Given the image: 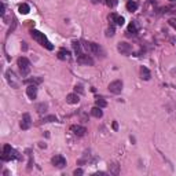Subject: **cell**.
Masks as SVG:
<instances>
[{
  "label": "cell",
  "mask_w": 176,
  "mask_h": 176,
  "mask_svg": "<svg viewBox=\"0 0 176 176\" xmlns=\"http://www.w3.org/2000/svg\"><path fill=\"white\" fill-rule=\"evenodd\" d=\"M6 77H7V81H8V84L13 88H19V86H21V81L18 80V77L15 76V73L13 72V70H7L6 72Z\"/></svg>",
  "instance_id": "5b68a950"
},
{
  "label": "cell",
  "mask_w": 176,
  "mask_h": 176,
  "mask_svg": "<svg viewBox=\"0 0 176 176\" xmlns=\"http://www.w3.org/2000/svg\"><path fill=\"white\" fill-rule=\"evenodd\" d=\"M73 131V134L76 136H84L86 135V132H87V129H86V127H81V125H72V128H70Z\"/></svg>",
  "instance_id": "7c38bea8"
},
{
  "label": "cell",
  "mask_w": 176,
  "mask_h": 176,
  "mask_svg": "<svg viewBox=\"0 0 176 176\" xmlns=\"http://www.w3.org/2000/svg\"><path fill=\"white\" fill-rule=\"evenodd\" d=\"M51 163H52V165L57 168H63L66 165V158L63 157V156H61V154H57V156L52 157Z\"/></svg>",
  "instance_id": "ba28073f"
},
{
  "label": "cell",
  "mask_w": 176,
  "mask_h": 176,
  "mask_svg": "<svg viewBox=\"0 0 176 176\" xmlns=\"http://www.w3.org/2000/svg\"><path fill=\"white\" fill-rule=\"evenodd\" d=\"M84 47L90 51L91 54H95V55H98V57H99V55H100V57H103V55H105L102 47H100L99 44H96V43H86Z\"/></svg>",
  "instance_id": "277c9868"
},
{
  "label": "cell",
  "mask_w": 176,
  "mask_h": 176,
  "mask_svg": "<svg viewBox=\"0 0 176 176\" xmlns=\"http://www.w3.org/2000/svg\"><path fill=\"white\" fill-rule=\"evenodd\" d=\"M18 11L25 15V14H28L29 11H30V7H29V4H26V3H22V4L18 7Z\"/></svg>",
  "instance_id": "7402d4cb"
},
{
  "label": "cell",
  "mask_w": 176,
  "mask_h": 176,
  "mask_svg": "<svg viewBox=\"0 0 176 176\" xmlns=\"http://www.w3.org/2000/svg\"><path fill=\"white\" fill-rule=\"evenodd\" d=\"M109 91L112 92V94H121V91H122V81L121 80H114V81H112L110 84H109Z\"/></svg>",
  "instance_id": "8992f818"
},
{
  "label": "cell",
  "mask_w": 176,
  "mask_h": 176,
  "mask_svg": "<svg viewBox=\"0 0 176 176\" xmlns=\"http://www.w3.org/2000/svg\"><path fill=\"white\" fill-rule=\"evenodd\" d=\"M72 44H73V48H74V51H76V54H77V55L81 54V44H80V41L74 40Z\"/></svg>",
  "instance_id": "603a6c76"
},
{
  "label": "cell",
  "mask_w": 176,
  "mask_h": 176,
  "mask_svg": "<svg viewBox=\"0 0 176 176\" xmlns=\"http://www.w3.org/2000/svg\"><path fill=\"white\" fill-rule=\"evenodd\" d=\"M47 109H48V105L44 103V102H41V103L36 105V110H37V113H40V114L45 113V112H47Z\"/></svg>",
  "instance_id": "d6986e66"
},
{
  "label": "cell",
  "mask_w": 176,
  "mask_h": 176,
  "mask_svg": "<svg viewBox=\"0 0 176 176\" xmlns=\"http://www.w3.org/2000/svg\"><path fill=\"white\" fill-rule=\"evenodd\" d=\"M106 6L110 7V8H113L117 6V0H106Z\"/></svg>",
  "instance_id": "83f0119b"
},
{
  "label": "cell",
  "mask_w": 176,
  "mask_h": 176,
  "mask_svg": "<svg viewBox=\"0 0 176 176\" xmlns=\"http://www.w3.org/2000/svg\"><path fill=\"white\" fill-rule=\"evenodd\" d=\"M74 90H76V92H78V94H84V90H83L81 86H76L74 87Z\"/></svg>",
  "instance_id": "f546056e"
},
{
  "label": "cell",
  "mask_w": 176,
  "mask_h": 176,
  "mask_svg": "<svg viewBox=\"0 0 176 176\" xmlns=\"http://www.w3.org/2000/svg\"><path fill=\"white\" fill-rule=\"evenodd\" d=\"M117 50L118 52H121L124 55H128L132 52V45L129 43H127V41H120L117 45Z\"/></svg>",
  "instance_id": "52a82bcc"
},
{
  "label": "cell",
  "mask_w": 176,
  "mask_h": 176,
  "mask_svg": "<svg viewBox=\"0 0 176 176\" xmlns=\"http://www.w3.org/2000/svg\"><path fill=\"white\" fill-rule=\"evenodd\" d=\"M114 32H116L114 25H110V26L107 28V30H106V36H107V37H113L114 36Z\"/></svg>",
  "instance_id": "484cf974"
},
{
  "label": "cell",
  "mask_w": 176,
  "mask_h": 176,
  "mask_svg": "<svg viewBox=\"0 0 176 176\" xmlns=\"http://www.w3.org/2000/svg\"><path fill=\"white\" fill-rule=\"evenodd\" d=\"M84 172H83V169H80V168H77V169H74V172H73V175H76V176H80L83 175Z\"/></svg>",
  "instance_id": "f1b7e54d"
},
{
  "label": "cell",
  "mask_w": 176,
  "mask_h": 176,
  "mask_svg": "<svg viewBox=\"0 0 176 176\" xmlns=\"http://www.w3.org/2000/svg\"><path fill=\"white\" fill-rule=\"evenodd\" d=\"M18 68L21 70L22 76H28L29 72H30V62H29V59L25 58V57L18 58Z\"/></svg>",
  "instance_id": "3957f363"
},
{
  "label": "cell",
  "mask_w": 176,
  "mask_h": 176,
  "mask_svg": "<svg viewBox=\"0 0 176 176\" xmlns=\"http://www.w3.org/2000/svg\"><path fill=\"white\" fill-rule=\"evenodd\" d=\"M14 158H18V153L13 150V147L10 145H4L3 147V154H1V160L3 161H10V160H14Z\"/></svg>",
  "instance_id": "7a4b0ae2"
},
{
  "label": "cell",
  "mask_w": 176,
  "mask_h": 176,
  "mask_svg": "<svg viewBox=\"0 0 176 176\" xmlns=\"http://www.w3.org/2000/svg\"><path fill=\"white\" fill-rule=\"evenodd\" d=\"M113 129H114V131H117V129H118V124L116 121H113Z\"/></svg>",
  "instance_id": "836d02e7"
},
{
  "label": "cell",
  "mask_w": 176,
  "mask_h": 176,
  "mask_svg": "<svg viewBox=\"0 0 176 176\" xmlns=\"http://www.w3.org/2000/svg\"><path fill=\"white\" fill-rule=\"evenodd\" d=\"M138 3L136 1H134V0H129L128 3H127V10L129 11V13H134V11H136L138 10Z\"/></svg>",
  "instance_id": "ac0fdd59"
},
{
  "label": "cell",
  "mask_w": 176,
  "mask_h": 176,
  "mask_svg": "<svg viewBox=\"0 0 176 176\" xmlns=\"http://www.w3.org/2000/svg\"><path fill=\"white\" fill-rule=\"evenodd\" d=\"M77 62L80 65H87V66H92L94 65V59L87 54H80L77 57Z\"/></svg>",
  "instance_id": "30bf717a"
},
{
  "label": "cell",
  "mask_w": 176,
  "mask_h": 176,
  "mask_svg": "<svg viewBox=\"0 0 176 176\" xmlns=\"http://www.w3.org/2000/svg\"><path fill=\"white\" fill-rule=\"evenodd\" d=\"M26 95L30 99H36L37 98V86L35 84H29L26 88Z\"/></svg>",
  "instance_id": "8fae6325"
},
{
  "label": "cell",
  "mask_w": 176,
  "mask_h": 176,
  "mask_svg": "<svg viewBox=\"0 0 176 176\" xmlns=\"http://www.w3.org/2000/svg\"><path fill=\"white\" fill-rule=\"evenodd\" d=\"M58 58L61 59V61H66V59L70 58V52H69L66 48H62V50L58 51Z\"/></svg>",
  "instance_id": "2e32d148"
},
{
  "label": "cell",
  "mask_w": 176,
  "mask_h": 176,
  "mask_svg": "<svg viewBox=\"0 0 176 176\" xmlns=\"http://www.w3.org/2000/svg\"><path fill=\"white\" fill-rule=\"evenodd\" d=\"M21 44H22V45H21V48H22L23 51H26L28 50V44H26V43H25V41H22Z\"/></svg>",
  "instance_id": "4dcf8cb0"
},
{
  "label": "cell",
  "mask_w": 176,
  "mask_h": 176,
  "mask_svg": "<svg viewBox=\"0 0 176 176\" xmlns=\"http://www.w3.org/2000/svg\"><path fill=\"white\" fill-rule=\"evenodd\" d=\"M169 23H171V26H173L176 29V19H169Z\"/></svg>",
  "instance_id": "1f68e13d"
},
{
  "label": "cell",
  "mask_w": 176,
  "mask_h": 176,
  "mask_svg": "<svg viewBox=\"0 0 176 176\" xmlns=\"http://www.w3.org/2000/svg\"><path fill=\"white\" fill-rule=\"evenodd\" d=\"M91 114H92L94 117H96V118H100L102 116H103L102 107H99V106H95V107H92V109H91Z\"/></svg>",
  "instance_id": "e0dca14e"
},
{
  "label": "cell",
  "mask_w": 176,
  "mask_h": 176,
  "mask_svg": "<svg viewBox=\"0 0 176 176\" xmlns=\"http://www.w3.org/2000/svg\"><path fill=\"white\" fill-rule=\"evenodd\" d=\"M109 168H110V173H113V175H118V173H120V165H118L117 163L110 164Z\"/></svg>",
  "instance_id": "ffe728a7"
},
{
  "label": "cell",
  "mask_w": 176,
  "mask_h": 176,
  "mask_svg": "<svg viewBox=\"0 0 176 176\" xmlns=\"http://www.w3.org/2000/svg\"><path fill=\"white\" fill-rule=\"evenodd\" d=\"M95 105L103 109V107H106V106H107V102H106L103 98H96V100H95Z\"/></svg>",
  "instance_id": "cb8c5ba5"
},
{
  "label": "cell",
  "mask_w": 176,
  "mask_h": 176,
  "mask_svg": "<svg viewBox=\"0 0 176 176\" xmlns=\"http://www.w3.org/2000/svg\"><path fill=\"white\" fill-rule=\"evenodd\" d=\"M41 81H43V78H41V77H33V78H26V80H25L26 84H35V86L40 84Z\"/></svg>",
  "instance_id": "44dd1931"
},
{
  "label": "cell",
  "mask_w": 176,
  "mask_h": 176,
  "mask_svg": "<svg viewBox=\"0 0 176 176\" xmlns=\"http://www.w3.org/2000/svg\"><path fill=\"white\" fill-rule=\"evenodd\" d=\"M30 36L33 37V40H36L39 44H41L43 47H45L47 50H54V45L51 44L50 41L47 40V37L44 36V33H41L40 30H36V29H32L30 30Z\"/></svg>",
  "instance_id": "6da1fadb"
},
{
  "label": "cell",
  "mask_w": 176,
  "mask_h": 176,
  "mask_svg": "<svg viewBox=\"0 0 176 176\" xmlns=\"http://www.w3.org/2000/svg\"><path fill=\"white\" fill-rule=\"evenodd\" d=\"M109 19H112L113 22H116L117 25H120V26H122V25H124V22H125L124 17H121V15H117V14H114V13L109 15Z\"/></svg>",
  "instance_id": "4fadbf2b"
},
{
  "label": "cell",
  "mask_w": 176,
  "mask_h": 176,
  "mask_svg": "<svg viewBox=\"0 0 176 176\" xmlns=\"http://www.w3.org/2000/svg\"><path fill=\"white\" fill-rule=\"evenodd\" d=\"M128 33H129V35H136V33H138V29H136L135 22H131L129 25H128Z\"/></svg>",
  "instance_id": "d4e9b609"
},
{
  "label": "cell",
  "mask_w": 176,
  "mask_h": 176,
  "mask_svg": "<svg viewBox=\"0 0 176 176\" xmlns=\"http://www.w3.org/2000/svg\"><path fill=\"white\" fill-rule=\"evenodd\" d=\"M78 100H80V96L77 94H69L68 96H66V102H68L69 105H77Z\"/></svg>",
  "instance_id": "9a60e30c"
},
{
  "label": "cell",
  "mask_w": 176,
  "mask_h": 176,
  "mask_svg": "<svg viewBox=\"0 0 176 176\" xmlns=\"http://www.w3.org/2000/svg\"><path fill=\"white\" fill-rule=\"evenodd\" d=\"M4 10H6V6L1 4V8H0V14H1V15H4Z\"/></svg>",
  "instance_id": "d6a6232c"
},
{
  "label": "cell",
  "mask_w": 176,
  "mask_h": 176,
  "mask_svg": "<svg viewBox=\"0 0 176 176\" xmlns=\"http://www.w3.org/2000/svg\"><path fill=\"white\" fill-rule=\"evenodd\" d=\"M169 1H175V0H169Z\"/></svg>",
  "instance_id": "e575fe53"
},
{
  "label": "cell",
  "mask_w": 176,
  "mask_h": 176,
  "mask_svg": "<svg viewBox=\"0 0 176 176\" xmlns=\"http://www.w3.org/2000/svg\"><path fill=\"white\" fill-rule=\"evenodd\" d=\"M21 129H23V131H26V129H29L32 127V118H30V114L29 113H25L22 116V118H21Z\"/></svg>",
  "instance_id": "9c48e42d"
},
{
  "label": "cell",
  "mask_w": 176,
  "mask_h": 176,
  "mask_svg": "<svg viewBox=\"0 0 176 176\" xmlns=\"http://www.w3.org/2000/svg\"><path fill=\"white\" fill-rule=\"evenodd\" d=\"M52 121H57V117H55V116H45V117L41 120V122H52Z\"/></svg>",
  "instance_id": "4316f807"
},
{
  "label": "cell",
  "mask_w": 176,
  "mask_h": 176,
  "mask_svg": "<svg viewBox=\"0 0 176 176\" xmlns=\"http://www.w3.org/2000/svg\"><path fill=\"white\" fill-rule=\"evenodd\" d=\"M140 77L145 80V81H149L150 78H151V73H150V70L146 66H142L140 68Z\"/></svg>",
  "instance_id": "5bb4252c"
}]
</instances>
